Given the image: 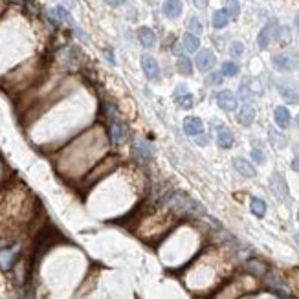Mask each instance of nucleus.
I'll list each match as a JSON object with an SVG mask.
<instances>
[{
    "label": "nucleus",
    "mask_w": 299,
    "mask_h": 299,
    "mask_svg": "<svg viewBox=\"0 0 299 299\" xmlns=\"http://www.w3.org/2000/svg\"><path fill=\"white\" fill-rule=\"evenodd\" d=\"M194 63H196V68L200 70V72H210V70H213V66H215V63H217V57H215V53L211 52V50H200V52L196 53V59H194Z\"/></svg>",
    "instance_id": "nucleus-7"
},
{
    "label": "nucleus",
    "mask_w": 299,
    "mask_h": 299,
    "mask_svg": "<svg viewBox=\"0 0 299 299\" xmlns=\"http://www.w3.org/2000/svg\"><path fill=\"white\" fill-rule=\"evenodd\" d=\"M292 169L299 172V154H298L296 158H294V160H292Z\"/></svg>",
    "instance_id": "nucleus-43"
},
{
    "label": "nucleus",
    "mask_w": 299,
    "mask_h": 299,
    "mask_svg": "<svg viewBox=\"0 0 299 299\" xmlns=\"http://www.w3.org/2000/svg\"><path fill=\"white\" fill-rule=\"evenodd\" d=\"M182 9H184V6H182L180 0H165L164 6H162V11H164V15L167 19H176V17H180Z\"/></svg>",
    "instance_id": "nucleus-19"
},
{
    "label": "nucleus",
    "mask_w": 299,
    "mask_h": 299,
    "mask_svg": "<svg viewBox=\"0 0 299 299\" xmlns=\"http://www.w3.org/2000/svg\"><path fill=\"white\" fill-rule=\"evenodd\" d=\"M160 202L167 204L171 208V211L178 213V215H186V217H202V215H206V210L202 206L184 191H167Z\"/></svg>",
    "instance_id": "nucleus-1"
},
{
    "label": "nucleus",
    "mask_w": 299,
    "mask_h": 299,
    "mask_svg": "<svg viewBox=\"0 0 299 299\" xmlns=\"http://www.w3.org/2000/svg\"><path fill=\"white\" fill-rule=\"evenodd\" d=\"M277 28H279V22H277L276 19H272L268 24H264V28L259 31V37H257V44H259L261 50H266L270 46V43L276 39Z\"/></svg>",
    "instance_id": "nucleus-4"
},
{
    "label": "nucleus",
    "mask_w": 299,
    "mask_h": 299,
    "mask_svg": "<svg viewBox=\"0 0 299 299\" xmlns=\"http://www.w3.org/2000/svg\"><path fill=\"white\" fill-rule=\"evenodd\" d=\"M53 13H55V17L59 19V22H64L68 24L70 28H74V26H77L74 21V17H72V13H70V9L64 8V6H55L53 8Z\"/></svg>",
    "instance_id": "nucleus-22"
},
{
    "label": "nucleus",
    "mask_w": 299,
    "mask_h": 299,
    "mask_svg": "<svg viewBox=\"0 0 299 299\" xmlns=\"http://www.w3.org/2000/svg\"><path fill=\"white\" fill-rule=\"evenodd\" d=\"M184 132L187 136H200L204 134V123L200 118H186L184 120Z\"/></svg>",
    "instance_id": "nucleus-15"
},
{
    "label": "nucleus",
    "mask_w": 299,
    "mask_h": 299,
    "mask_svg": "<svg viewBox=\"0 0 299 299\" xmlns=\"http://www.w3.org/2000/svg\"><path fill=\"white\" fill-rule=\"evenodd\" d=\"M19 259V248H2L0 250V270L9 272L17 264Z\"/></svg>",
    "instance_id": "nucleus-9"
},
{
    "label": "nucleus",
    "mask_w": 299,
    "mask_h": 299,
    "mask_svg": "<svg viewBox=\"0 0 299 299\" xmlns=\"http://www.w3.org/2000/svg\"><path fill=\"white\" fill-rule=\"evenodd\" d=\"M237 120L242 127H250L255 120V108L250 103H244V105L239 108V112H237Z\"/></svg>",
    "instance_id": "nucleus-17"
},
{
    "label": "nucleus",
    "mask_w": 299,
    "mask_h": 299,
    "mask_svg": "<svg viewBox=\"0 0 299 299\" xmlns=\"http://www.w3.org/2000/svg\"><path fill=\"white\" fill-rule=\"evenodd\" d=\"M268 136H270V142L274 143L276 147H281V149L286 147V136L281 134V132H277L276 128H270Z\"/></svg>",
    "instance_id": "nucleus-30"
},
{
    "label": "nucleus",
    "mask_w": 299,
    "mask_h": 299,
    "mask_svg": "<svg viewBox=\"0 0 299 299\" xmlns=\"http://www.w3.org/2000/svg\"><path fill=\"white\" fill-rule=\"evenodd\" d=\"M274 120H276V123L281 128L288 127L290 125V112H288V108L286 107H277L276 110H274Z\"/></svg>",
    "instance_id": "nucleus-23"
},
{
    "label": "nucleus",
    "mask_w": 299,
    "mask_h": 299,
    "mask_svg": "<svg viewBox=\"0 0 299 299\" xmlns=\"http://www.w3.org/2000/svg\"><path fill=\"white\" fill-rule=\"evenodd\" d=\"M239 96H240V99H242L244 103H248V99H252V97H254V92H252V85H250V79H244V81L240 83Z\"/></svg>",
    "instance_id": "nucleus-29"
},
{
    "label": "nucleus",
    "mask_w": 299,
    "mask_h": 299,
    "mask_svg": "<svg viewBox=\"0 0 299 299\" xmlns=\"http://www.w3.org/2000/svg\"><path fill=\"white\" fill-rule=\"evenodd\" d=\"M233 167H235V171L242 174V176H246V178H254L255 176V167L248 160L244 158H235L233 160Z\"/></svg>",
    "instance_id": "nucleus-18"
},
{
    "label": "nucleus",
    "mask_w": 299,
    "mask_h": 299,
    "mask_svg": "<svg viewBox=\"0 0 299 299\" xmlns=\"http://www.w3.org/2000/svg\"><path fill=\"white\" fill-rule=\"evenodd\" d=\"M272 64L279 70V72H292L298 68V57L294 53L283 52V53H276L272 57Z\"/></svg>",
    "instance_id": "nucleus-3"
},
{
    "label": "nucleus",
    "mask_w": 299,
    "mask_h": 299,
    "mask_svg": "<svg viewBox=\"0 0 299 299\" xmlns=\"http://www.w3.org/2000/svg\"><path fill=\"white\" fill-rule=\"evenodd\" d=\"M187 90H186V86L184 85H180V86H176V90H174V96L172 97H178V96H182V94H186Z\"/></svg>",
    "instance_id": "nucleus-40"
},
{
    "label": "nucleus",
    "mask_w": 299,
    "mask_h": 299,
    "mask_svg": "<svg viewBox=\"0 0 299 299\" xmlns=\"http://www.w3.org/2000/svg\"><path fill=\"white\" fill-rule=\"evenodd\" d=\"M230 55L235 57V59H239L244 55V44L240 43V41H233L232 44H230Z\"/></svg>",
    "instance_id": "nucleus-32"
},
{
    "label": "nucleus",
    "mask_w": 299,
    "mask_h": 299,
    "mask_svg": "<svg viewBox=\"0 0 299 299\" xmlns=\"http://www.w3.org/2000/svg\"><path fill=\"white\" fill-rule=\"evenodd\" d=\"M132 152H134V156L140 160V162H147L152 158L154 154V147L150 145L147 140H136L134 147H132Z\"/></svg>",
    "instance_id": "nucleus-12"
},
{
    "label": "nucleus",
    "mask_w": 299,
    "mask_h": 299,
    "mask_svg": "<svg viewBox=\"0 0 299 299\" xmlns=\"http://www.w3.org/2000/svg\"><path fill=\"white\" fill-rule=\"evenodd\" d=\"M138 41L143 48H152L156 44V33L150 30V28H140L138 30Z\"/></svg>",
    "instance_id": "nucleus-20"
},
{
    "label": "nucleus",
    "mask_w": 299,
    "mask_h": 299,
    "mask_svg": "<svg viewBox=\"0 0 299 299\" xmlns=\"http://www.w3.org/2000/svg\"><path fill=\"white\" fill-rule=\"evenodd\" d=\"M228 22H230V15H228V11H226V9H218V11H215V13H213L211 24H213V28H215V30H222V28H226V26H228Z\"/></svg>",
    "instance_id": "nucleus-24"
},
{
    "label": "nucleus",
    "mask_w": 299,
    "mask_h": 299,
    "mask_svg": "<svg viewBox=\"0 0 299 299\" xmlns=\"http://www.w3.org/2000/svg\"><path fill=\"white\" fill-rule=\"evenodd\" d=\"M296 242L299 244V233H296Z\"/></svg>",
    "instance_id": "nucleus-45"
},
{
    "label": "nucleus",
    "mask_w": 299,
    "mask_h": 299,
    "mask_svg": "<svg viewBox=\"0 0 299 299\" xmlns=\"http://www.w3.org/2000/svg\"><path fill=\"white\" fill-rule=\"evenodd\" d=\"M250 210L255 217H264L266 215V202L262 198H252V204H250Z\"/></svg>",
    "instance_id": "nucleus-25"
},
{
    "label": "nucleus",
    "mask_w": 299,
    "mask_h": 299,
    "mask_svg": "<svg viewBox=\"0 0 299 299\" xmlns=\"http://www.w3.org/2000/svg\"><path fill=\"white\" fill-rule=\"evenodd\" d=\"M174 101H176V105H178L180 108H186V110L193 108V105H194V97H193V94H189V92H186V94H182V96H178V97H174Z\"/></svg>",
    "instance_id": "nucleus-27"
},
{
    "label": "nucleus",
    "mask_w": 299,
    "mask_h": 299,
    "mask_svg": "<svg viewBox=\"0 0 299 299\" xmlns=\"http://www.w3.org/2000/svg\"><path fill=\"white\" fill-rule=\"evenodd\" d=\"M105 57H107V61H108L110 64H116V55H114L112 48H107V50H105Z\"/></svg>",
    "instance_id": "nucleus-37"
},
{
    "label": "nucleus",
    "mask_w": 299,
    "mask_h": 299,
    "mask_svg": "<svg viewBox=\"0 0 299 299\" xmlns=\"http://www.w3.org/2000/svg\"><path fill=\"white\" fill-rule=\"evenodd\" d=\"M279 94L288 101V103H299V88L296 83L292 81H279L277 83Z\"/></svg>",
    "instance_id": "nucleus-8"
},
{
    "label": "nucleus",
    "mask_w": 299,
    "mask_h": 299,
    "mask_svg": "<svg viewBox=\"0 0 299 299\" xmlns=\"http://www.w3.org/2000/svg\"><path fill=\"white\" fill-rule=\"evenodd\" d=\"M108 138H110V142L116 143V145L123 143L127 140V127H125L120 120L110 121V125H108Z\"/></svg>",
    "instance_id": "nucleus-11"
},
{
    "label": "nucleus",
    "mask_w": 299,
    "mask_h": 299,
    "mask_svg": "<svg viewBox=\"0 0 299 299\" xmlns=\"http://www.w3.org/2000/svg\"><path fill=\"white\" fill-rule=\"evenodd\" d=\"M252 160H254L255 164H264V162H266V156H264V152H262L261 149H257V147H255L254 150H252Z\"/></svg>",
    "instance_id": "nucleus-35"
},
{
    "label": "nucleus",
    "mask_w": 299,
    "mask_h": 299,
    "mask_svg": "<svg viewBox=\"0 0 299 299\" xmlns=\"http://www.w3.org/2000/svg\"><path fill=\"white\" fill-rule=\"evenodd\" d=\"M244 270H246V274L254 277H264V274L268 272V266L259 259H248L244 262Z\"/></svg>",
    "instance_id": "nucleus-14"
},
{
    "label": "nucleus",
    "mask_w": 299,
    "mask_h": 299,
    "mask_svg": "<svg viewBox=\"0 0 299 299\" xmlns=\"http://www.w3.org/2000/svg\"><path fill=\"white\" fill-rule=\"evenodd\" d=\"M264 284H266V288H270L272 292H276L277 296L290 298V288L286 286V283L283 281V277L279 276L276 270H268V272L264 274Z\"/></svg>",
    "instance_id": "nucleus-2"
},
{
    "label": "nucleus",
    "mask_w": 299,
    "mask_h": 299,
    "mask_svg": "<svg viewBox=\"0 0 299 299\" xmlns=\"http://www.w3.org/2000/svg\"><path fill=\"white\" fill-rule=\"evenodd\" d=\"M222 72H213V74L208 75V79H206V83H208V86H217V85H220L222 83Z\"/></svg>",
    "instance_id": "nucleus-34"
},
{
    "label": "nucleus",
    "mask_w": 299,
    "mask_h": 299,
    "mask_svg": "<svg viewBox=\"0 0 299 299\" xmlns=\"http://www.w3.org/2000/svg\"><path fill=\"white\" fill-rule=\"evenodd\" d=\"M196 143H198V145H206V143H208V136H204V134L196 136Z\"/></svg>",
    "instance_id": "nucleus-42"
},
{
    "label": "nucleus",
    "mask_w": 299,
    "mask_h": 299,
    "mask_svg": "<svg viewBox=\"0 0 299 299\" xmlns=\"http://www.w3.org/2000/svg\"><path fill=\"white\" fill-rule=\"evenodd\" d=\"M178 72L182 75L193 74V63H191L189 57H186V55H180L178 57Z\"/></svg>",
    "instance_id": "nucleus-28"
},
{
    "label": "nucleus",
    "mask_w": 299,
    "mask_h": 299,
    "mask_svg": "<svg viewBox=\"0 0 299 299\" xmlns=\"http://www.w3.org/2000/svg\"><path fill=\"white\" fill-rule=\"evenodd\" d=\"M270 184H272V191H274L281 200H286V198H288V186H286V182H284V178L279 174V172H274V174H272Z\"/></svg>",
    "instance_id": "nucleus-13"
},
{
    "label": "nucleus",
    "mask_w": 299,
    "mask_h": 299,
    "mask_svg": "<svg viewBox=\"0 0 299 299\" xmlns=\"http://www.w3.org/2000/svg\"><path fill=\"white\" fill-rule=\"evenodd\" d=\"M116 162H118V160H116V156L105 158V160H103L101 164L97 165L94 171L90 172V174H88V180H86V182H88V184H94L96 180L103 178L107 172H110V171L114 169V167H116Z\"/></svg>",
    "instance_id": "nucleus-6"
},
{
    "label": "nucleus",
    "mask_w": 299,
    "mask_h": 299,
    "mask_svg": "<svg viewBox=\"0 0 299 299\" xmlns=\"http://www.w3.org/2000/svg\"><path fill=\"white\" fill-rule=\"evenodd\" d=\"M72 30H74V35L79 39V41H83V43H88V35H86V31H83L79 26H74Z\"/></svg>",
    "instance_id": "nucleus-36"
},
{
    "label": "nucleus",
    "mask_w": 299,
    "mask_h": 299,
    "mask_svg": "<svg viewBox=\"0 0 299 299\" xmlns=\"http://www.w3.org/2000/svg\"><path fill=\"white\" fill-rule=\"evenodd\" d=\"M296 28H298V31H299V15L296 17Z\"/></svg>",
    "instance_id": "nucleus-44"
},
{
    "label": "nucleus",
    "mask_w": 299,
    "mask_h": 299,
    "mask_svg": "<svg viewBox=\"0 0 299 299\" xmlns=\"http://www.w3.org/2000/svg\"><path fill=\"white\" fill-rule=\"evenodd\" d=\"M107 6H112V8H120L125 4V0H103Z\"/></svg>",
    "instance_id": "nucleus-38"
},
{
    "label": "nucleus",
    "mask_w": 299,
    "mask_h": 299,
    "mask_svg": "<svg viewBox=\"0 0 299 299\" xmlns=\"http://www.w3.org/2000/svg\"><path fill=\"white\" fill-rule=\"evenodd\" d=\"M217 105L224 110V112H235L239 107V97L233 94L232 90H222L217 96Z\"/></svg>",
    "instance_id": "nucleus-5"
},
{
    "label": "nucleus",
    "mask_w": 299,
    "mask_h": 299,
    "mask_svg": "<svg viewBox=\"0 0 299 299\" xmlns=\"http://www.w3.org/2000/svg\"><path fill=\"white\" fill-rule=\"evenodd\" d=\"M202 22L196 19V17H191V21H189V31L194 33V35H200L202 33Z\"/></svg>",
    "instance_id": "nucleus-33"
},
{
    "label": "nucleus",
    "mask_w": 299,
    "mask_h": 299,
    "mask_svg": "<svg viewBox=\"0 0 299 299\" xmlns=\"http://www.w3.org/2000/svg\"><path fill=\"white\" fill-rule=\"evenodd\" d=\"M63 6L68 9H74L75 6H77V2H75V0H63Z\"/></svg>",
    "instance_id": "nucleus-39"
},
{
    "label": "nucleus",
    "mask_w": 299,
    "mask_h": 299,
    "mask_svg": "<svg viewBox=\"0 0 299 299\" xmlns=\"http://www.w3.org/2000/svg\"><path fill=\"white\" fill-rule=\"evenodd\" d=\"M217 143L218 147H222V149H232L235 145V136H233L230 128H226L222 125L220 128H217Z\"/></svg>",
    "instance_id": "nucleus-16"
},
{
    "label": "nucleus",
    "mask_w": 299,
    "mask_h": 299,
    "mask_svg": "<svg viewBox=\"0 0 299 299\" xmlns=\"http://www.w3.org/2000/svg\"><path fill=\"white\" fill-rule=\"evenodd\" d=\"M182 44H184V48H186L187 52H191V53L198 52V48H200V39H198V35L187 31V33H184V37H182Z\"/></svg>",
    "instance_id": "nucleus-21"
},
{
    "label": "nucleus",
    "mask_w": 299,
    "mask_h": 299,
    "mask_svg": "<svg viewBox=\"0 0 299 299\" xmlns=\"http://www.w3.org/2000/svg\"><path fill=\"white\" fill-rule=\"evenodd\" d=\"M226 11H228L230 19H237L240 13V2L239 0H228L226 2Z\"/></svg>",
    "instance_id": "nucleus-31"
},
{
    "label": "nucleus",
    "mask_w": 299,
    "mask_h": 299,
    "mask_svg": "<svg viewBox=\"0 0 299 299\" xmlns=\"http://www.w3.org/2000/svg\"><path fill=\"white\" fill-rule=\"evenodd\" d=\"M208 2H210V0H194V6H196V8H200V9H204L206 6H208Z\"/></svg>",
    "instance_id": "nucleus-41"
},
{
    "label": "nucleus",
    "mask_w": 299,
    "mask_h": 299,
    "mask_svg": "<svg viewBox=\"0 0 299 299\" xmlns=\"http://www.w3.org/2000/svg\"><path fill=\"white\" fill-rule=\"evenodd\" d=\"M220 72H222V75H224V77H235V75L240 72V66L235 63V61H226V63H222Z\"/></svg>",
    "instance_id": "nucleus-26"
},
{
    "label": "nucleus",
    "mask_w": 299,
    "mask_h": 299,
    "mask_svg": "<svg viewBox=\"0 0 299 299\" xmlns=\"http://www.w3.org/2000/svg\"><path fill=\"white\" fill-rule=\"evenodd\" d=\"M298 125H299V116H298Z\"/></svg>",
    "instance_id": "nucleus-46"
},
{
    "label": "nucleus",
    "mask_w": 299,
    "mask_h": 299,
    "mask_svg": "<svg viewBox=\"0 0 299 299\" xmlns=\"http://www.w3.org/2000/svg\"><path fill=\"white\" fill-rule=\"evenodd\" d=\"M142 70L143 74L147 75V79H150V81H158L162 77V72H160L156 59L150 57V55H143L142 57Z\"/></svg>",
    "instance_id": "nucleus-10"
}]
</instances>
